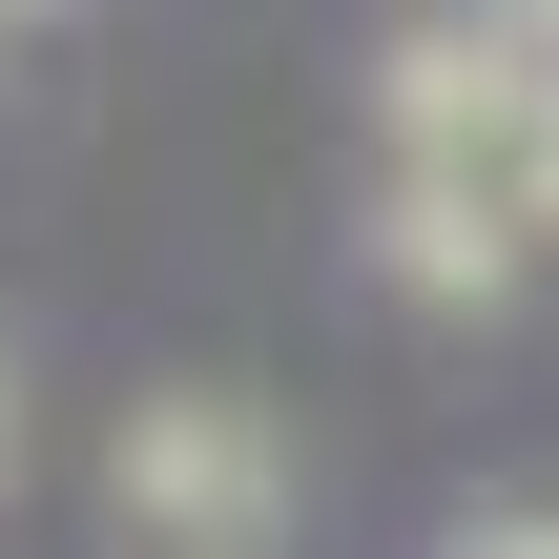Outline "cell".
I'll list each match as a JSON object with an SVG mask.
<instances>
[{"label":"cell","mask_w":559,"mask_h":559,"mask_svg":"<svg viewBox=\"0 0 559 559\" xmlns=\"http://www.w3.org/2000/svg\"><path fill=\"white\" fill-rule=\"evenodd\" d=\"M124 519H145V539H270V519H290L270 415H249V394H166V415H124Z\"/></svg>","instance_id":"1"},{"label":"cell","mask_w":559,"mask_h":559,"mask_svg":"<svg viewBox=\"0 0 559 559\" xmlns=\"http://www.w3.org/2000/svg\"><path fill=\"white\" fill-rule=\"evenodd\" d=\"M0 21H21V0H0Z\"/></svg>","instance_id":"2"}]
</instances>
